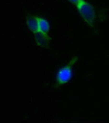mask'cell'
<instances>
[{
    "instance_id": "cell-1",
    "label": "cell",
    "mask_w": 109,
    "mask_h": 123,
    "mask_svg": "<svg viewBox=\"0 0 109 123\" xmlns=\"http://www.w3.org/2000/svg\"><path fill=\"white\" fill-rule=\"evenodd\" d=\"M76 8L78 13L84 21L89 26H93L96 18L95 11L93 6L91 3L84 0Z\"/></svg>"
},
{
    "instance_id": "cell-2",
    "label": "cell",
    "mask_w": 109,
    "mask_h": 123,
    "mask_svg": "<svg viewBox=\"0 0 109 123\" xmlns=\"http://www.w3.org/2000/svg\"><path fill=\"white\" fill-rule=\"evenodd\" d=\"M77 61H78V57H73L71 60L67 63V64L63 67L60 70H59L56 77L57 86L64 85L71 79L73 75V68Z\"/></svg>"
},
{
    "instance_id": "cell-3",
    "label": "cell",
    "mask_w": 109,
    "mask_h": 123,
    "mask_svg": "<svg viewBox=\"0 0 109 123\" xmlns=\"http://www.w3.org/2000/svg\"><path fill=\"white\" fill-rule=\"evenodd\" d=\"M35 34V41L37 45L40 47H47L50 42V39L48 33L37 31Z\"/></svg>"
},
{
    "instance_id": "cell-4",
    "label": "cell",
    "mask_w": 109,
    "mask_h": 123,
    "mask_svg": "<svg viewBox=\"0 0 109 123\" xmlns=\"http://www.w3.org/2000/svg\"><path fill=\"white\" fill-rule=\"evenodd\" d=\"M37 31L48 33L50 30V25L46 20L41 17H37Z\"/></svg>"
},
{
    "instance_id": "cell-5",
    "label": "cell",
    "mask_w": 109,
    "mask_h": 123,
    "mask_svg": "<svg viewBox=\"0 0 109 123\" xmlns=\"http://www.w3.org/2000/svg\"><path fill=\"white\" fill-rule=\"evenodd\" d=\"M27 25L29 30L33 33L37 32V17L28 15L26 18Z\"/></svg>"
},
{
    "instance_id": "cell-6",
    "label": "cell",
    "mask_w": 109,
    "mask_h": 123,
    "mask_svg": "<svg viewBox=\"0 0 109 123\" xmlns=\"http://www.w3.org/2000/svg\"><path fill=\"white\" fill-rule=\"evenodd\" d=\"M82 1H84V0H68V1L71 3L72 4H73L74 5H75L76 7H77Z\"/></svg>"
}]
</instances>
